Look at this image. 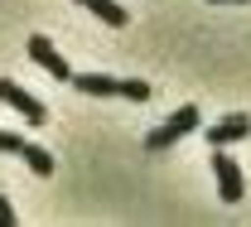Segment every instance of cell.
<instances>
[{"label":"cell","instance_id":"6da1fadb","mask_svg":"<svg viewBox=\"0 0 251 227\" xmlns=\"http://www.w3.org/2000/svg\"><path fill=\"white\" fill-rule=\"evenodd\" d=\"M198 121H203V111H198V106H179L164 126H155L150 135H145V150H150V155H164L169 145H179V140H184L188 130H198Z\"/></svg>","mask_w":251,"mask_h":227},{"label":"cell","instance_id":"7a4b0ae2","mask_svg":"<svg viewBox=\"0 0 251 227\" xmlns=\"http://www.w3.org/2000/svg\"><path fill=\"white\" fill-rule=\"evenodd\" d=\"M213 179H218V198L222 203H242V198H247L242 164L227 155V145H213Z\"/></svg>","mask_w":251,"mask_h":227},{"label":"cell","instance_id":"3957f363","mask_svg":"<svg viewBox=\"0 0 251 227\" xmlns=\"http://www.w3.org/2000/svg\"><path fill=\"white\" fill-rule=\"evenodd\" d=\"M0 101H5V106H15L29 126H44V121H49V106H44V101H34L25 87H15L10 77H0Z\"/></svg>","mask_w":251,"mask_h":227},{"label":"cell","instance_id":"277c9868","mask_svg":"<svg viewBox=\"0 0 251 227\" xmlns=\"http://www.w3.org/2000/svg\"><path fill=\"white\" fill-rule=\"evenodd\" d=\"M247 135H251V116L247 111H232V116H222V121L208 126V145H237Z\"/></svg>","mask_w":251,"mask_h":227},{"label":"cell","instance_id":"5b68a950","mask_svg":"<svg viewBox=\"0 0 251 227\" xmlns=\"http://www.w3.org/2000/svg\"><path fill=\"white\" fill-rule=\"evenodd\" d=\"M29 58H34L39 68H49V77H58V82H68V77H73V68L63 63V53L44 39V34H34V39H29Z\"/></svg>","mask_w":251,"mask_h":227},{"label":"cell","instance_id":"8992f818","mask_svg":"<svg viewBox=\"0 0 251 227\" xmlns=\"http://www.w3.org/2000/svg\"><path fill=\"white\" fill-rule=\"evenodd\" d=\"M82 97H121V82L116 77H101V73H73L68 77Z\"/></svg>","mask_w":251,"mask_h":227},{"label":"cell","instance_id":"52a82bcc","mask_svg":"<svg viewBox=\"0 0 251 227\" xmlns=\"http://www.w3.org/2000/svg\"><path fill=\"white\" fill-rule=\"evenodd\" d=\"M87 15H97L101 25H111V29H121L126 25V5H116V0H77Z\"/></svg>","mask_w":251,"mask_h":227},{"label":"cell","instance_id":"ba28073f","mask_svg":"<svg viewBox=\"0 0 251 227\" xmlns=\"http://www.w3.org/2000/svg\"><path fill=\"white\" fill-rule=\"evenodd\" d=\"M20 160L29 164L34 174H44V179H49V174H53V155H49V150H44V145H34V140H25V145H20Z\"/></svg>","mask_w":251,"mask_h":227},{"label":"cell","instance_id":"9c48e42d","mask_svg":"<svg viewBox=\"0 0 251 227\" xmlns=\"http://www.w3.org/2000/svg\"><path fill=\"white\" fill-rule=\"evenodd\" d=\"M121 97L145 101V97H150V82H140V77H126V82H121Z\"/></svg>","mask_w":251,"mask_h":227},{"label":"cell","instance_id":"30bf717a","mask_svg":"<svg viewBox=\"0 0 251 227\" xmlns=\"http://www.w3.org/2000/svg\"><path fill=\"white\" fill-rule=\"evenodd\" d=\"M20 145H25V135H15V130H0V155H20Z\"/></svg>","mask_w":251,"mask_h":227},{"label":"cell","instance_id":"8fae6325","mask_svg":"<svg viewBox=\"0 0 251 227\" xmlns=\"http://www.w3.org/2000/svg\"><path fill=\"white\" fill-rule=\"evenodd\" d=\"M0 227H15V208H10V198L0 194Z\"/></svg>","mask_w":251,"mask_h":227},{"label":"cell","instance_id":"7c38bea8","mask_svg":"<svg viewBox=\"0 0 251 227\" xmlns=\"http://www.w3.org/2000/svg\"><path fill=\"white\" fill-rule=\"evenodd\" d=\"M208 5H247V0H208Z\"/></svg>","mask_w":251,"mask_h":227}]
</instances>
